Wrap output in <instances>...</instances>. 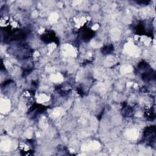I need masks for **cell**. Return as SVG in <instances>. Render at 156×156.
<instances>
[{"label": "cell", "mask_w": 156, "mask_h": 156, "mask_svg": "<svg viewBox=\"0 0 156 156\" xmlns=\"http://www.w3.org/2000/svg\"><path fill=\"white\" fill-rule=\"evenodd\" d=\"M155 126H151L146 127L144 131V140L147 144L152 146L155 141Z\"/></svg>", "instance_id": "1"}, {"label": "cell", "mask_w": 156, "mask_h": 156, "mask_svg": "<svg viewBox=\"0 0 156 156\" xmlns=\"http://www.w3.org/2000/svg\"><path fill=\"white\" fill-rule=\"evenodd\" d=\"M41 40H43L45 43H51V42H56L57 40L54 32L48 31V32L43 34V35L41 37Z\"/></svg>", "instance_id": "2"}, {"label": "cell", "mask_w": 156, "mask_h": 156, "mask_svg": "<svg viewBox=\"0 0 156 156\" xmlns=\"http://www.w3.org/2000/svg\"><path fill=\"white\" fill-rule=\"evenodd\" d=\"M80 35L81 38L83 41H88L94 37V32L92 30L86 27L85 29L82 30V31L80 32Z\"/></svg>", "instance_id": "3"}, {"label": "cell", "mask_w": 156, "mask_h": 156, "mask_svg": "<svg viewBox=\"0 0 156 156\" xmlns=\"http://www.w3.org/2000/svg\"><path fill=\"white\" fill-rule=\"evenodd\" d=\"M112 51H113V46L112 45L106 46L102 49V52H103L104 54H108V53L111 52Z\"/></svg>", "instance_id": "4"}, {"label": "cell", "mask_w": 156, "mask_h": 156, "mask_svg": "<svg viewBox=\"0 0 156 156\" xmlns=\"http://www.w3.org/2000/svg\"><path fill=\"white\" fill-rule=\"evenodd\" d=\"M136 3H138V4H147L149 2V1H136Z\"/></svg>", "instance_id": "5"}]
</instances>
